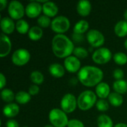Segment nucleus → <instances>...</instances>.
I'll return each instance as SVG.
<instances>
[{"instance_id":"nucleus-1","label":"nucleus","mask_w":127,"mask_h":127,"mask_svg":"<svg viewBox=\"0 0 127 127\" xmlns=\"http://www.w3.org/2000/svg\"><path fill=\"white\" fill-rule=\"evenodd\" d=\"M77 78L83 86L93 87L101 83L103 78V72L98 67L85 65L78 71Z\"/></svg>"},{"instance_id":"nucleus-2","label":"nucleus","mask_w":127,"mask_h":127,"mask_svg":"<svg viewBox=\"0 0 127 127\" xmlns=\"http://www.w3.org/2000/svg\"><path fill=\"white\" fill-rule=\"evenodd\" d=\"M51 48L54 55L59 58H66L74 50L73 42L64 34L55 35L51 42Z\"/></svg>"},{"instance_id":"nucleus-3","label":"nucleus","mask_w":127,"mask_h":127,"mask_svg":"<svg viewBox=\"0 0 127 127\" xmlns=\"http://www.w3.org/2000/svg\"><path fill=\"white\" fill-rule=\"evenodd\" d=\"M97 103V95L91 91L86 90L80 93L77 98V106L80 109L86 111L90 109Z\"/></svg>"},{"instance_id":"nucleus-4","label":"nucleus","mask_w":127,"mask_h":127,"mask_svg":"<svg viewBox=\"0 0 127 127\" xmlns=\"http://www.w3.org/2000/svg\"><path fill=\"white\" fill-rule=\"evenodd\" d=\"M48 118L51 124L54 127H67L69 121L66 113L60 109H51L49 112Z\"/></svg>"},{"instance_id":"nucleus-5","label":"nucleus","mask_w":127,"mask_h":127,"mask_svg":"<svg viewBox=\"0 0 127 127\" xmlns=\"http://www.w3.org/2000/svg\"><path fill=\"white\" fill-rule=\"evenodd\" d=\"M51 28L57 34H63L69 29L70 21L65 16H58L52 20Z\"/></svg>"},{"instance_id":"nucleus-6","label":"nucleus","mask_w":127,"mask_h":127,"mask_svg":"<svg viewBox=\"0 0 127 127\" xmlns=\"http://www.w3.org/2000/svg\"><path fill=\"white\" fill-rule=\"evenodd\" d=\"M92 58L95 63L103 65L109 63L112 60V54L109 48L102 47L97 48L94 51Z\"/></svg>"},{"instance_id":"nucleus-7","label":"nucleus","mask_w":127,"mask_h":127,"mask_svg":"<svg viewBox=\"0 0 127 127\" xmlns=\"http://www.w3.org/2000/svg\"><path fill=\"white\" fill-rule=\"evenodd\" d=\"M31 59L30 52L25 48H19L16 50L11 57L13 63L17 66H22L27 64Z\"/></svg>"},{"instance_id":"nucleus-8","label":"nucleus","mask_w":127,"mask_h":127,"mask_svg":"<svg viewBox=\"0 0 127 127\" xmlns=\"http://www.w3.org/2000/svg\"><path fill=\"white\" fill-rule=\"evenodd\" d=\"M8 13L11 19L19 20L24 16L25 13V8L20 1L13 0L9 3Z\"/></svg>"},{"instance_id":"nucleus-9","label":"nucleus","mask_w":127,"mask_h":127,"mask_svg":"<svg viewBox=\"0 0 127 127\" xmlns=\"http://www.w3.org/2000/svg\"><path fill=\"white\" fill-rule=\"evenodd\" d=\"M86 39L88 42L94 48L101 47L105 42L103 34L97 29H91L87 32Z\"/></svg>"},{"instance_id":"nucleus-10","label":"nucleus","mask_w":127,"mask_h":127,"mask_svg":"<svg viewBox=\"0 0 127 127\" xmlns=\"http://www.w3.org/2000/svg\"><path fill=\"white\" fill-rule=\"evenodd\" d=\"M77 106V100L73 94L67 93L65 94L60 102V106L63 112L65 113L73 112Z\"/></svg>"},{"instance_id":"nucleus-11","label":"nucleus","mask_w":127,"mask_h":127,"mask_svg":"<svg viewBox=\"0 0 127 127\" xmlns=\"http://www.w3.org/2000/svg\"><path fill=\"white\" fill-rule=\"evenodd\" d=\"M81 63L75 56H69L64 60V67L65 70L70 73H76L80 70Z\"/></svg>"},{"instance_id":"nucleus-12","label":"nucleus","mask_w":127,"mask_h":127,"mask_svg":"<svg viewBox=\"0 0 127 127\" xmlns=\"http://www.w3.org/2000/svg\"><path fill=\"white\" fill-rule=\"evenodd\" d=\"M42 10V5L37 1L29 2L25 7V13L30 18H36L39 16Z\"/></svg>"},{"instance_id":"nucleus-13","label":"nucleus","mask_w":127,"mask_h":127,"mask_svg":"<svg viewBox=\"0 0 127 127\" xmlns=\"http://www.w3.org/2000/svg\"><path fill=\"white\" fill-rule=\"evenodd\" d=\"M12 48V43L10 39L4 33H1V42H0V57H4L7 56Z\"/></svg>"},{"instance_id":"nucleus-14","label":"nucleus","mask_w":127,"mask_h":127,"mask_svg":"<svg viewBox=\"0 0 127 127\" xmlns=\"http://www.w3.org/2000/svg\"><path fill=\"white\" fill-rule=\"evenodd\" d=\"M1 29L4 34H10L13 32L14 29L16 28V24L14 23L13 20L8 16L3 17L1 19L0 22Z\"/></svg>"},{"instance_id":"nucleus-15","label":"nucleus","mask_w":127,"mask_h":127,"mask_svg":"<svg viewBox=\"0 0 127 127\" xmlns=\"http://www.w3.org/2000/svg\"><path fill=\"white\" fill-rule=\"evenodd\" d=\"M59 8L57 5L50 1H47L42 4V12L44 15L48 16V17H54L58 13Z\"/></svg>"},{"instance_id":"nucleus-16","label":"nucleus","mask_w":127,"mask_h":127,"mask_svg":"<svg viewBox=\"0 0 127 127\" xmlns=\"http://www.w3.org/2000/svg\"><path fill=\"white\" fill-rule=\"evenodd\" d=\"M92 10V4L89 1L80 0L77 4V11L81 16H87Z\"/></svg>"},{"instance_id":"nucleus-17","label":"nucleus","mask_w":127,"mask_h":127,"mask_svg":"<svg viewBox=\"0 0 127 127\" xmlns=\"http://www.w3.org/2000/svg\"><path fill=\"white\" fill-rule=\"evenodd\" d=\"M49 72L55 78H61L65 75V68L60 63H52L48 68Z\"/></svg>"},{"instance_id":"nucleus-18","label":"nucleus","mask_w":127,"mask_h":127,"mask_svg":"<svg viewBox=\"0 0 127 127\" xmlns=\"http://www.w3.org/2000/svg\"><path fill=\"white\" fill-rule=\"evenodd\" d=\"M19 112V106L14 103H7L3 108V115L7 118L16 117Z\"/></svg>"},{"instance_id":"nucleus-19","label":"nucleus","mask_w":127,"mask_h":127,"mask_svg":"<svg viewBox=\"0 0 127 127\" xmlns=\"http://www.w3.org/2000/svg\"><path fill=\"white\" fill-rule=\"evenodd\" d=\"M95 92L100 99H106L110 95V87L106 83L101 82L96 86Z\"/></svg>"},{"instance_id":"nucleus-20","label":"nucleus","mask_w":127,"mask_h":127,"mask_svg":"<svg viewBox=\"0 0 127 127\" xmlns=\"http://www.w3.org/2000/svg\"><path fill=\"white\" fill-rule=\"evenodd\" d=\"M115 33L118 37H124L127 35V21L121 20L115 26Z\"/></svg>"},{"instance_id":"nucleus-21","label":"nucleus","mask_w":127,"mask_h":127,"mask_svg":"<svg viewBox=\"0 0 127 127\" xmlns=\"http://www.w3.org/2000/svg\"><path fill=\"white\" fill-rule=\"evenodd\" d=\"M28 35L31 40L37 41L42 37L43 31L42 30V28H40L39 26H33L30 28Z\"/></svg>"},{"instance_id":"nucleus-22","label":"nucleus","mask_w":127,"mask_h":127,"mask_svg":"<svg viewBox=\"0 0 127 127\" xmlns=\"http://www.w3.org/2000/svg\"><path fill=\"white\" fill-rule=\"evenodd\" d=\"M89 22L85 19H81L74 25L73 31L74 33L83 34L89 30Z\"/></svg>"},{"instance_id":"nucleus-23","label":"nucleus","mask_w":127,"mask_h":127,"mask_svg":"<svg viewBox=\"0 0 127 127\" xmlns=\"http://www.w3.org/2000/svg\"><path fill=\"white\" fill-rule=\"evenodd\" d=\"M108 99H109V102L110 103V104L115 107L121 106L124 103V98L122 95L117 92L110 93L109 96L108 97Z\"/></svg>"},{"instance_id":"nucleus-24","label":"nucleus","mask_w":127,"mask_h":127,"mask_svg":"<svg viewBox=\"0 0 127 127\" xmlns=\"http://www.w3.org/2000/svg\"><path fill=\"white\" fill-rule=\"evenodd\" d=\"M113 89L115 92L120 95H124L127 92V81L124 80H115L113 83Z\"/></svg>"},{"instance_id":"nucleus-25","label":"nucleus","mask_w":127,"mask_h":127,"mask_svg":"<svg viewBox=\"0 0 127 127\" xmlns=\"http://www.w3.org/2000/svg\"><path fill=\"white\" fill-rule=\"evenodd\" d=\"M31 98V95L26 92L20 91L17 92L15 95V100L19 104H26L28 103Z\"/></svg>"},{"instance_id":"nucleus-26","label":"nucleus","mask_w":127,"mask_h":127,"mask_svg":"<svg viewBox=\"0 0 127 127\" xmlns=\"http://www.w3.org/2000/svg\"><path fill=\"white\" fill-rule=\"evenodd\" d=\"M98 127H114L112 118L107 115H100L97 118Z\"/></svg>"},{"instance_id":"nucleus-27","label":"nucleus","mask_w":127,"mask_h":127,"mask_svg":"<svg viewBox=\"0 0 127 127\" xmlns=\"http://www.w3.org/2000/svg\"><path fill=\"white\" fill-rule=\"evenodd\" d=\"M16 31L21 33V34H25L28 33L30 28H29V25L27 21L25 19H19L16 22Z\"/></svg>"},{"instance_id":"nucleus-28","label":"nucleus","mask_w":127,"mask_h":127,"mask_svg":"<svg viewBox=\"0 0 127 127\" xmlns=\"http://www.w3.org/2000/svg\"><path fill=\"white\" fill-rule=\"evenodd\" d=\"M15 95L13 92L10 89H4L1 92V97L3 101L10 103L15 99Z\"/></svg>"},{"instance_id":"nucleus-29","label":"nucleus","mask_w":127,"mask_h":127,"mask_svg":"<svg viewBox=\"0 0 127 127\" xmlns=\"http://www.w3.org/2000/svg\"><path fill=\"white\" fill-rule=\"evenodd\" d=\"M30 79L31 82L35 85H41L44 81V75L39 71H33L30 75Z\"/></svg>"},{"instance_id":"nucleus-30","label":"nucleus","mask_w":127,"mask_h":127,"mask_svg":"<svg viewBox=\"0 0 127 127\" xmlns=\"http://www.w3.org/2000/svg\"><path fill=\"white\" fill-rule=\"evenodd\" d=\"M113 60L118 65H123L127 63V55L124 52H117L114 54Z\"/></svg>"},{"instance_id":"nucleus-31","label":"nucleus","mask_w":127,"mask_h":127,"mask_svg":"<svg viewBox=\"0 0 127 127\" xmlns=\"http://www.w3.org/2000/svg\"><path fill=\"white\" fill-rule=\"evenodd\" d=\"M51 22L52 21L51 20L50 17L45 15L39 16L37 19V23L40 28H48L49 25H51Z\"/></svg>"},{"instance_id":"nucleus-32","label":"nucleus","mask_w":127,"mask_h":127,"mask_svg":"<svg viewBox=\"0 0 127 127\" xmlns=\"http://www.w3.org/2000/svg\"><path fill=\"white\" fill-rule=\"evenodd\" d=\"M73 54H74V56H75L78 59L86 58L89 55L88 51L86 48H83V47H77V48H74V50L73 51Z\"/></svg>"},{"instance_id":"nucleus-33","label":"nucleus","mask_w":127,"mask_h":127,"mask_svg":"<svg viewBox=\"0 0 127 127\" xmlns=\"http://www.w3.org/2000/svg\"><path fill=\"white\" fill-rule=\"evenodd\" d=\"M96 107L100 112H106L109 109V105L107 100H106L105 99H100L96 103Z\"/></svg>"},{"instance_id":"nucleus-34","label":"nucleus","mask_w":127,"mask_h":127,"mask_svg":"<svg viewBox=\"0 0 127 127\" xmlns=\"http://www.w3.org/2000/svg\"><path fill=\"white\" fill-rule=\"evenodd\" d=\"M67 127H84V124L77 119H71L69 120L68 124Z\"/></svg>"},{"instance_id":"nucleus-35","label":"nucleus","mask_w":127,"mask_h":127,"mask_svg":"<svg viewBox=\"0 0 127 127\" xmlns=\"http://www.w3.org/2000/svg\"><path fill=\"white\" fill-rule=\"evenodd\" d=\"M113 76L116 79V80H123V78L124 77V72L121 68H116L113 72Z\"/></svg>"},{"instance_id":"nucleus-36","label":"nucleus","mask_w":127,"mask_h":127,"mask_svg":"<svg viewBox=\"0 0 127 127\" xmlns=\"http://www.w3.org/2000/svg\"><path fill=\"white\" fill-rule=\"evenodd\" d=\"M39 92V88L37 85L33 84L28 88V93L31 95H36Z\"/></svg>"},{"instance_id":"nucleus-37","label":"nucleus","mask_w":127,"mask_h":127,"mask_svg":"<svg viewBox=\"0 0 127 127\" xmlns=\"http://www.w3.org/2000/svg\"><path fill=\"white\" fill-rule=\"evenodd\" d=\"M6 127H19V125L16 120L10 119L6 122Z\"/></svg>"},{"instance_id":"nucleus-38","label":"nucleus","mask_w":127,"mask_h":127,"mask_svg":"<svg viewBox=\"0 0 127 127\" xmlns=\"http://www.w3.org/2000/svg\"><path fill=\"white\" fill-rule=\"evenodd\" d=\"M72 39L74 42H80L84 39V37L83 36V34H78V33H73L72 36Z\"/></svg>"},{"instance_id":"nucleus-39","label":"nucleus","mask_w":127,"mask_h":127,"mask_svg":"<svg viewBox=\"0 0 127 127\" xmlns=\"http://www.w3.org/2000/svg\"><path fill=\"white\" fill-rule=\"evenodd\" d=\"M6 83H7V80H6L5 76L2 73H1L0 74V88L1 90L4 89V87L5 86Z\"/></svg>"},{"instance_id":"nucleus-40","label":"nucleus","mask_w":127,"mask_h":127,"mask_svg":"<svg viewBox=\"0 0 127 127\" xmlns=\"http://www.w3.org/2000/svg\"><path fill=\"white\" fill-rule=\"evenodd\" d=\"M7 1L6 0H0V10H2L6 7L7 5Z\"/></svg>"},{"instance_id":"nucleus-41","label":"nucleus","mask_w":127,"mask_h":127,"mask_svg":"<svg viewBox=\"0 0 127 127\" xmlns=\"http://www.w3.org/2000/svg\"><path fill=\"white\" fill-rule=\"evenodd\" d=\"M114 127H127V124H124V123H119V124H117L116 125H115Z\"/></svg>"},{"instance_id":"nucleus-42","label":"nucleus","mask_w":127,"mask_h":127,"mask_svg":"<svg viewBox=\"0 0 127 127\" xmlns=\"http://www.w3.org/2000/svg\"><path fill=\"white\" fill-rule=\"evenodd\" d=\"M124 20L127 21V10H126L124 11Z\"/></svg>"},{"instance_id":"nucleus-43","label":"nucleus","mask_w":127,"mask_h":127,"mask_svg":"<svg viewBox=\"0 0 127 127\" xmlns=\"http://www.w3.org/2000/svg\"><path fill=\"white\" fill-rule=\"evenodd\" d=\"M124 46H125L126 49H127V39L125 40V42H124Z\"/></svg>"},{"instance_id":"nucleus-44","label":"nucleus","mask_w":127,"mask_h":127,"mask_svg":"<svg viewBox=\"0 0 127 127\" xmlns=\"http://www.w3.org/2000/svg\"><path fill=\"white\" fill-rule=\"evenodd\" d=\"M44 127H54V126H52V125H50V124H48V125H45Z\"/></svg>"},{"instance_id":"nucleus-45","label":"nucleus","mask_w":127,"mask_h":127,"mask_svg":"<svg viewBox=\"0 0 127 127\" xmlns=\"http://www.w3.org/2000/svg\"><path fill=\"white\" fill-rule=\"evenodd\" d=\"M27 127V126H25V127Z\"/></svg>"}]
</instances>
